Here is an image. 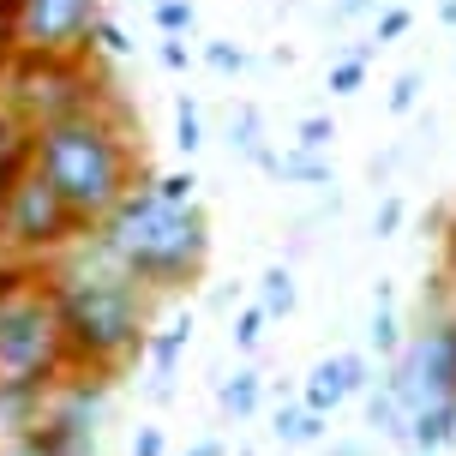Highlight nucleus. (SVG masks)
I'll list each match as a JSON object with an SVG mask.
<instances>
[{
	"mask_svg": "<svg viewBox=\"0 0 456 456\" xmlns=\"http://www.w3.org/2000/svg\"><path fill=\"white\" fill-rule=\"evenodd\" d=\"M366 337H372L379 354H396V348H403V319H396L390 300H372V330H366Z\"/></svg>",
	"mask_w": 456,
	"mask_h": 456,
	"instance_id": "412c9836",
	"label": "nucleus"
},
{
	"mask_svg": "<svg viewBox=\"0 0 456 456\" xmlns=\"http://www.w3.org/2000/svg\"><path fill=\"white\" fill-rule=\"evenodd\" d=\"M43 409V390H0V438H19Z\"/></svg>",
	"mask_w": 456,
	"mask_h": 456,
	"instance_id": "a211bd4d",
	"label": "nucleus"
},
{
	"mask_svg": "<svg viewBox=\"0 0 456 456\" xmlns=\"http://www.w3.org/2000/svg\"><path fill=\"white\" fill-rule=\"evenodd\" d=\"M456 444V403H420L409 414V451H444Z\"/></svg>",
	"mask_w": 456,
	"mask_h": 456,
	"instance_id": "9b49d317",
	"label": "nucleus"
},
{
	"mask_svg": "<svg viewBox=\"0 0 456 456\" xmlns=\"http://www.w3.org/2000/svg\"><path fill=\"white\" fill-rule=\"evenodd\" d=\"M240 456H252V451H240Z\"/></svg>",
	"mask_w": 456,
	"mask_h": 456,
	"instance_id": "a19ab883",
	"label": "nucleus"
},
{
	"mask_svg": "<svg viewBox=\"0 0 456 456\" xmlns=\"http://www.w3.org/2000/svg\"><path fill=\"white\" fill-rule=\"evenodd\" d=\"M438 24H444V30H456V0H444V6H438Z\"/></svg>",
	"mask_w": 456,
	"mask_h": 456,
	"instance_id": "c9c22d12",
	"label": "nucleus"
},
{
	"mask_svg": "<svg viewBox=\"0 0 456 456\" xmlns=\"http://www.w3.org/2000/svg\"><path fill=\"white\" fill-rule=\"evenodd\" d=\"M295 300H300V289H295V276H289V265H271V271L258 276V306H265V319H289Z\"/></svg>",
	"mask_w": 456,
	"mask_h": 456,
	"instance_id": "f3484780",
	"label": "nucleus"
},
{
	"mask_svg": "<svg viewBox=\"0 0 456 456\" xmlns=\"http://www.w3.org/2000/svg\"><path fill=\"white\" fill-rule=\"evenodd\" d=\"M330 138H337L330 114H306V120H300V133H295V144H300V151H330Z\"/></svg>",
	"mask_w": 456,
	"mask_h": 456,
	"instance_id": "a878e982",
	"label": "nucleus"
},
{
	"mask_svg": "<svg viewBox=\"0 0 456 456\" xmlns=\"http://www.w3.org/2000/svg\"><path fill=\"white\" fill-rule=\"evenodd\" d=\"M330 456H372V451H366L361 438H342V444H330Z\"/></svg>",
	"mask_w": 456,
	"mask_h": 456,
	"instance_id": "f704fd0d",
	"label": "nucleus"
},
{
	"mask_svg": "<svg viewBox=\"0 0 456 456\" xmlns=\"http://www.w3.org/2000/svg\"><path fill=\"white\" fill-rule=\"evenodd\" d=\"M144 186L157 192L162 205H192L199 199V175L192 168H181V175H144Z\"/></svg>",
	"mask_w": 456,
	"mask_h": 456,
	"instance_id": "aec40b11",
	"label": "nucleus"
},
{
	"mask_svg": "<svg viewBox=\"0 0 456 456\" xmlns=\"http://www.w3.org/2000/svg\"><path fill=\"white\" fill-rule=\"evenodd\" d=\"M102 0H0L6 48L19 54H85Z\"/></svg>",
	"mask_w": 456,
	"mask_h": 456,
	"instance_id": "0eeeda50",
	"label": "nucleus"
},
{
	"mask_svg": "<svg viewBox=\"0 0 456 456\" xmlns=\"http://www.w3.org/2000/svg\"><path fill=\"white\" fill-rule=\"evenodd\" d=\"M451 319H456V282H451Z\"/></svg>",
	"mask_w": 456,
	"mask_h": 456,
	"instance_id": "ea45409f",
	"label": "nucleus"
},
{
	"mask_svg": "<svg viewBox=\"0 0 456 456\" xmlns=\"http://www.w3.org/2000/svg\"><path fill=\"white\" fill-rule=\"evenodd\" d=\"M151 19H157L162 37H186V30L199 24V12H192V0H157V6H151Z\"/></svg>",
	"mask_w": 456,
	"mask_h": 456,
	"instance_id": "5701e85b",
	"label": "nucleus"
},
{
	"mask_svg": "<svg viewBox=\"0 0 456 456\" xmlns=\"http://www.w3.org/2000/svg\"><path fill=\"white\" fill-rule=\"evenodd\" d=\"M271 433L282 438V444H319L324 433H330V414H319V409H306V403H282L276 409V420H271Z\"/></svg>",
	"mask_w": 456,
	"mask_h": 456,
	"instance_id": "2eb2a0df",
	"label": "nucleus"
},
{
	"mask_svg": "<svg viewBox=\"0 0 456 456\" xmlns=\"http://www.w3.org/2000/svg\"><path fill=\"white\" fill-rule=\"evenodd\" d=\"M372 385V366H366V354H330V361H319L313 372H306V385H300V403L319 414H337L348 396H361V390Z\"/></svg>",
	"mask_w": 456,
	"mask_h": 456,
	"instance_id": "1a4fd4ad",
	"label": "nucleus"
},
{
	"mask_svg": "<svg viewBox=\"0 0 456 456\" xmlns=\"http://www.w3.org/2000/svg\"><path fill=\"white\" fill-rule=\"evenodd\" d=\"M0 144H6V120H0ZM0 192H6V181H0Z\"/></svg>",
	"mask_w": 456,
	"mask_h": 456,
	"instance_id": "58836bf2",
	"label": "nucleus"
},
{
	"mask_svg": "<svg viewBox=\"0 0 456 456\" xmlns=\"http://www.w3.org/2000/svg\"><path fill=\"white\" fill-rule=\"evenodd\" d=\"M175 144H181V157H192V151L205 144V120H199V102H192V96L175 102Z\"/></svg>",
	"mask_w": 456,
	"mask_h": 456,
	"instance_id": "4be33fe9",
	"label": "nucleus"
},
{
	"mask_svg": "<svg viewBox=\"0 0 456 456\" xmlns=\"http://www.w3.org/2000/svg\"><path fill=\"white\" fill-rule=\"evenodd\" d=\"M0 61H6V24H0Z\"/></svg>",
	"mask_w": 456,
	"mask_h": 456,
	"instance_id": "4c0bfd02",
	"label": "nucleus"
},
{
	"mask_svg": "<svg viewBox=\"0 0 456 456\" xmlns=\"http://www.w3.org/2000/svg\"><path fill=\"white\" fill-rule=\"evenodd\" d=\"M228 144H234L247 162H258L265 175L276 168V151L265 144V114L258 109H234V120H228Z\"/></svg>",
	"mask_w": 456,
	"mask_h": 456,
	"instance_id": "f8f14e48",
	"label": "nucleus"
},
{
	"mask_svg": "<svg viewBox=\"0 0 456 456\" xmlns=\"http://www.w3.org/2000/svg\"><path fill=\"white\" fill-rule=\"evenodd\" d=\"M205 61L216 72H247L252 61H247V48H234V43H205Z\"/></svg>",
	"mask_w": 456,
	"mask_h": 456,
	"instance_id": "cd10ccee",
	"label": "nucleus"
},
{
	"mask_svg": "<svg viewBox=\"0 0 456 456\" xmlns=\"http://www.w3.org/2000/svg\"><path fill=\"white\" fill-rule=\"evenodd\" d=\"M91 240L126 276H138L151 295H175V289H192L199 271H205L210 216L199 210V199L192 205H162L157 192L144 186V175H138L133 192L91 228Z\"/></svg>",
	"mask_w": 456,
	"mask_h": 456,
	"instance_id": "7ed1b4c3",
	"label": "nucleus"
},
{
	"mask_svg": "<svg viewBox=\"0 0 456 456\" xmlns=\"http://www.w3.org/2000/svg\"><path fill=\"white\" fill-rule=\"evenodd\" d=\"M114 78L91 54H19L6 48L0 61V120H12L19 133H43L67 114H85L109 102Z\"/></svg>",
	"mask_w": 456,
	"mask_h": 456,
	"instance_id": "20e7f679",
	"label": "nucleus"
},
{
	"mask_svg": "<svg viewBox=\"0 0 456 456\" xmlns=\"http://www.w3.org/2000/svg\"><path fill=\"white\" fill-rule=\"evenodd\" d=\"M276 181H295V186H330V157L324 151H282L276 157V168H271Z\"/></svg>",
	"mask_w": 456,
	"mask_h": 456,
	"instance_id": "dca6fc26",
	"label": "nucleus"
},
{
	"mask_svg": "<svg viewBox=\"0 0 456 456\" xmlns=\"http://www.w3.org/2000/svg\"><path fill=\"white\" fill-rule=\"evenodd\" d=\"M186 342H192V313L144 337V361L157 366V379H151V396H157V403H168V396H175V366H181Z\"/></svg>",
	"mask_w": 456,
	"mask_h": 456,
	"instance_id": "9d476101",
	"label": "nucleus"
},
{
	"mask_svg": "<svg viewBox=\"0 0 456 456\" xmlns=\"http://www.w3.org/2000/svg\"><path fill=\"white\" fill-rule=\"evenodd\" d=\"M157 61H162V67H168V72H186V67H192V48H186L181 37H162Z\"/></svg>",
	"mask_w": 456,
	"mask_h": 456,
	"instance_id": "c756f323",
	"label": "nucleus"
},
{
	"mask_svg": "<svg viewBox=\"0 0 456 456\" xmlns=\"http://www.w3.org/2000/svg\"><path fill=\"white\" fill-rule=\"evenodd\" d=\"M265 306H258V300H252V306H240V319H234V348H240V354H252V348H258V342H265Z\"/></svg>",
	"mask_w": 456,
	"mask_h": 456,
	"instance_id": "b1692460",
	"label": "nucleus"
},
{
	"mask_svg": "<svg viewBox=\"0 0 456 456\" xmlns=\"http://www.w3.org/2000/svg\"><path fill=\"white\" fill-rule=\"evenodd\" d=\"M366 427H379L390 444H409V409L390 396V385H366Z\"/></svg>",
	"mask_w": 456,
	"mask_h": 456,
	"instance_id": "ddd939ff",
	"label": "nucleus"
},
{
	"mask_svg": "<svg viewBox=\"0 0 456 456\" xmlns=\"http://www.w3.org/2000/svg\"><path fill=\"white\" fill-rule=\"evenodd\" d=\"M61 372H72V361L48 276L6 265L0 271V390H48Z\"/></svg>",
	"mask_w": 456,
	"mask_h": 456,
	"instance_id": "39448f33",
	"label": "nucleus"
},
{
	"mask_svg": "<svg viewBox=\"0 0 456 456\" xmlns=\"http://www.w3.org/2000/svg\"><path fill=\"white\" fill-rule=\"evenodd\" d=\"M379 0H337L330 6V24H348V19H361V12H372Z\"/></svg>",
	"mask_w": 456,
	"mask_h": 456,
	"instance_id": "473e14b6",
	"label": "nucleus"
},
{
	"mask_svg": "<svg viewBox=\"0 0 456 456\" xmlns=\"http://www.w3.org/2000/svg\"><path fill=\"white\" fill-rule=\"evenodd\" d=\"M186 456H228L223 438H199V444H186Z\"/></svg>",
	"mask_w": 456,
	"mask_h": 456,
	"instance_id": "72a5a7b5",
	"label": "nucleus"
},
{
	"mask_svg": "<svg viewBox=\"0 0 456 456\" xmlns=\"http://www.w3.org/2000/svg\"><path fill=\"white\" fill-rule=\"evenodd\" d=\"M48 295L67 330V361L91 366V372H120V366L144 361V337H151V313L157 295L126 276L109 252L85 234V247L67 265L48 271Z\"/></svg>",
	"mask_w": 456,
	"mask_h": 456,
	"instance_id": "f257e3e1",
	"label": "nucleus"
},
{
	"mask_svg": "<svg viewBox=\"0 0 456 456\" xmlns=\"http://www.w3.org/2000/svg\"><path fill=\"white\" fill-rule=\"evenodd\" d=\"M168 444H162V427H138V438H133V456H162Z\"/></svg>",
	"mask_w": 456,
	"mask_h": 456,
	"instance_id": "2f4dec72",
	"label": "nucleus"
},
{
	"mask_svg": "<svg viewBox=\"0 0 456 456\" xmlns=\"http://www.w3.org/2000/svg\"><path fill=\"white\" fill-rule=\"evenodd\" d=\"M72 240H85V223L37 168H24L0 192V252L6 258H48V252H67Z\"/></svg>",
	"mask_w": 456,
	"mask_h": 456,
	"instance_id": "423d86ee",
	"label": "nucleus"
},
{
	"mask_svg": "<svg viewBox=\"0 0 456 456\" xmlns=\"http://www.w3.org/2000/svg\"><path fill=\"white\" fill-rule=\"evenodd\" d=\"M216 403H223V414H234V420L258 414V403H265V372H258V366H240L234 379L216 385Z\"/></svg>",
	"mask_w": 456,
	"mask_h": 456,
	"instance_id": "4468645a",
	"label": "nucleus"
},
{
	"mask_svg": "<svg viewBox=\"0 0 456 456\" xmlns=\"http://www.w3.org/2000/svg\"><path fill=\"white\" fill-rule=\"evenodd\" d=\"M409 6H403V0H396V6H385V12H379V24H372V43L385 48V43H396V37H409Z\"/></svg>",
	"mask_w": 456,
	"mask_h": 456,
	"instance_id": "393cba45",
	"label": "nucleus"
},
{
	"mask_svg": "<svg viewBox=\"0 0 456 456\" xmlns=\"http://www.w3.org/2000/svg\"><path fill=\"white\" fill-rule=\"evenodd\" d=\"M85 54H91V61H120V54H126V30L102 12V19L91 24V37H85Z\"/></svg>",
	"mask_w": 456,
	"mask_h": 456,
	"instance_id": "6ab92c4d",
	"label": "nucleus"
},
{
	"mask_svg": "<svg viewBox=\"0 0 456 456\" xmlns=\"http://www.w3.org/2000/svg\"><path fill=\"white\" fill-rule=\"evenodd\" d=\"M420 102V72H403L396 85H390V114H409Z\"/></svg>",
	"mask_w": 456,
	"mask_h": 456,
	"instance_id": "c85d7f7f",
	"label": "nucleus"
},
{
	"mask_svg": "<svg viewBox=\"0 0 456 456\" xmlns=\"http://www.w3.org/2000/svg\"><path fill=\"white\" fill-rule=\"evenodd\" d=\"M366 85V61H354V54H342L337 67H330V91L337 96H354Z\"/></svg>",
	"mask_w": 456,
	"mask_h": 456,
	"instance_id": "bb28decb",
	"label": "nucleus"
},
{
	"mask_svg": "<svg viewBox=\"0 0 456 456\" xmlns=\"http://www.w3.org/2000/svg\"><path fill=\"white\" fill-rule=\"evenodd\" d=\"M0 456H30V451H24V444H19V438H12V444H6V451H0Z\"/></svg>",
	"mask_w": 456,
	"mask_h": 456,
	"instance_id": "e433bc0d",
	"label": "nucleus"
},
{
	"mask_svg": "<svg viewBox=\"0 0 456 456\" xmlns=\"http://www.w3.org/2000/svg\"><path fill=\"white\" fill-rule=\"evenodd\" d=\"M390 396L403 409H420V403H456V319L438 313L414 342L396 348V366H390Z\"/></svg>",
	"mask_w": 456,
	"mask_h": 456,
	"instance_id": "6e6552de",
	"label": "nucleus"
},
{
	"mask_svg": "<svg viewBox=\"0 0 456 456\" xmlns=\"http://www.w3.org/2000/svg\"><path fill=\"white\" fill-rule=\"evenodd\" d=\"M30 168L67 199V210L91 234L144 175V151H138L126 102L109 96L96 109L67 114V120H54L43 133H30Z\"/></svg>",
	"mask_w": 456,
	"mask_h": 456,
	"instance_id": "f03ea898",
	"label": "nucleus"
},
{
	"mask_svg": "<svg viewBox=\"0 0 456 456\" xmlns=\"http://www.w3.org/2000/svg\"><path fill=\"white\" fill-rule=\"evenodd\" d=\"M396 228H403V199H385V205H379V216H372V234H379V240H390Z\"/></svg>",
	"mask_w": 456,
	"mask_h": 456,
	"instance_id": "7c9ffc66",
	"label": "nucleus"
}]
</instances>
